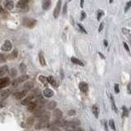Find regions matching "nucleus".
<instances>
[{
  "instance_id": "1",
  "label": "nucleus",
  "mask_w": 131,
  "mask_h": 131,
  "mask_svg": "<svg viewBox=\"0 0 131 131\" xmlns=\"http://www.w3.org/2000/svg\"><path fill=\"white\" fill-rule=\"evenodd\" d=\"M37 23V20L35 19L32 18H24L22 20V24L27 28H33V27L35 26Z\"/></svg>"
},
{
  "instance_id": "2",
  "label": "nucleus",
  "mask_w": 131,
  "mask_h": 131,
  "mask_svg": "<svg viewBox=\"0 0 131 131\" xmlns=\"http://www.w3.org/2000/svg\"><path fill=\"white\" fill-rule=\"evenodd\" d=\"M49 125V120H39L36 125H35V129H42L44 128H48Z\"/></svg>"
},
{
  "instance_id": "3",
  "label": "nucleus",
  "mask_w": 131,
  "mask_h": 131,
  "mask_svg": "<svg viewBox=\"0 0 131 131\" xmlns=\"http://www.w3.org/2000/svg\"><path fill=\"white\" fill-rule=\"evenodd\" d=\"M30 1V0H19L16 4V7L20 9H25L26 11V10H28V6H27V4H28V3Z\"/></svg>"
},
{
  "instance_id": "4",
  "label": "nucleus",
  "mask_w": 131,
  "mask_h": 131,
  "mask_svg": "<svg viewBox=\"0 0 131 131\" xmlns=\"http://www.w3.org/2000/svg\"><path fill=\"white\" fill-rule=\"evenodd\" d=\"M61 0H58L57 4H56V8H55L54 11H53V16L54 18H57L60 15V12H61Z\"/></svg>"
},
{
  "instance_id": "5",
  "label": "nucleus",
  "mask_w": 131,
  "mask_h": 131,
  "mask_svg": "<svg viewBox=\"0 0 131 131\" xmlns=\"http://www.w3.org/2000/svg\"><path fill=\"white\" fill-rule=\"evenodd\" d=\"M11 84L10 79L8 77H3L0 79V89H2L3 88H6L7 86H8Z\"/></svg>"
},
{
  "instance_id": "6",
  "label": "nucleus",
  "mask_w": 131,
  "mask_h": 131,
  "mask_svg": "<svg viewBox=\"0 0 131 131\" xmlns=\"http://www.w3.org/2000/svg\"><path fill=\"white\" fill-rule=\"evenodd\" d=\"M12 49V44L9 40H5V42L3 43V44L1 47V49L3 52H9Z\"/></svg>"
},
{
  "instance_id": "7",
  "label": "nucleus",
  "mask_w": 131,
  "mask_h": 131,
  "mask_svg": "<svg viewBox=\"0 0 131 131\" xmlns=\"http://www.w3.org/2000/svg\"><path fill=\"white\" fill-rule=\"evenodd\" d=\"M80 120L77 119H74L73 120H71V121H67V127H71L72 129H74L80 125Z\"/></svg>"
},
{
  "instance_id": "8",
  "label": "nucleus",
  "mask_w": 131,
  "mask_h": 131,
  "mask_svg": "<svg viewBox=\"0 0 131 131\" xmlns=\"http://www.w3.org/2000/svg\"><path fill=\"white\" fill-rule=\"evenodd\" d=\"M43 96H44L45 98H52V97H53V94H54V93H53V90H52V89H49V88H46V89L43 91Z\"/></svg>"
},
{
  "instance_id": "9",
  "label": "nucleus",
  "mask_w": 131,
  "mask_h": 131,
  "mask_svg": "<svg viewBox=\"0 0 131 131\" xmlns=\"http://www.w3.org/2000/svg\"><path fill=\"white\" fill-rule=\"evenodd\" d=\"M26 91L23 90V91H20V92H16V94H14V98L16 100H20V99H22L26 97Z\"/></svg>"
},
{
  "instance_id": "10",
  "label": "nucleus",
  "mask_w": 131,
  "mask_h": 131,
  "mask_svg": "<svg viewBox=\"0 0 131 131\" xmlns=\"http://www.w3.org/2000/svg\"><path fill=\"white\" fill-rule=\"evenodd\" d=\"M34 98V96H33L32 94H30V95L28 96V97L25 98H24V99L22 100V101H21V104L24 105V106H27L30 102L33 101Z\"/></svg>"
},
{
  "instance_id": "11",
  "label": "nucleus",
  "mask_w": 131,
  "mask_h": 131,
  "mask_svg": "<svg viewBox=\"0 0 131 131\" xmlns=\"http://www.w3.org/2000/svg\"><path fill=\"white\" fill-rule=\"evenodd\" d=\"M79 88H80V90L83 93H86L89 89V86L88 84H86L85 82H81L79 84Z\"/></svg>"
},
{
  "instance_id": "12",
  "label": "nucleus",
  "mask_w": 131,
  "mask_h": 131,
  "mask_svg": "<svg viewBox=\"0 0 131 131\" xmlns=\"http://www.w3.org/2000/svg\"><path fill=\"white\" fill-rule=\"evenodd\" d=\"M33 87H34V83L33 82H30H30H27L23 86V90L28 92L29 90H30V89H32Z\"/></svg>"
},
{
  "instance_id": "13",
  "label": "nucleus",
  "mask_w": 131,
  "mask_h": 131,
  "mask_svg": "<svg viewBox=\"0 0 131 131\" xmlns=\"http://www.w3.org/2000/svg\"><path fill=\"white\" fill-rule=\"evenodd\" d=\"M62 116H63L62 112H61L60 109H55L54 111H53V116L55 117V119L61 118Z\"/></svg>"
},
{
  "instance_id": "14",
  "label": "nucleus",
  "mask_w": 131,
  "mask_h": 131,
  "mask_svg": "<svg viewBox=\"0 0 131 131\" xmlns=\"http://www.w3.org/2000/svg\"><path fill=\"white\" fill-rule=\"evenodd\" d=\"M29 79H30V76L28 75H23L21 76H20L19 78H17V80H18L19 84H20V83H23L26 80H28Z\"/></svg>"
},
{
  "instance_id": "15",
  "label": "nucleus",
  "mask_w": 131,
  "mask_h": 131,
  "mask_svg": "<svg viewBox=\"0 0 131 131\" xmlns=\"http://www.w3.org/2000/svg\"><path fill=\"white\" fill-rule=\"evenodd\" d=\"M5 8L7 10H12L13 8H14V3H13L12 1H11V0H9L8 2H7L5 3Z\"/></svg>"
},
{
  "instance_id": "16",
  "label": "nucleus",
  "mask_w": 131,
  "mask_h": 131,
  "mask_svg": "<svg viewBox=\"0 0 131 131\" xmlns=\"http://www.w3.org/2000/svg\"><path fill=\"white\" fill-rule=\"evenodd\" d=\"M51 6L50 0H43V10H49Z\"/></svg>"
},
{
  "instance_id": "17",
  "label": "nucleus",
  "mask_w": 131,
  "mask_h": 131,
  "mask_svg": "<svg viewBox=\"0 0 131 131\" xmlns=\"http://www.w3.org/2000/svg\"><path fill=\"white\" fill-rule=\"evenodd\" d=\"M39 80L40 82L43 83V84L44 86H48V84H49V80H48V78L43 76V75H39Z\"/></svg>"
},
{
  "instance_id": "18",
  "label": "nucleus",
  "mask_w": 131,
  "mask_h": 131,
  "mask_svg": "<svg viewBox=\"0 0 131 131\" xmlns=\"http://www.w3.org/2000/svg\"><path fill=\"white\" fill-rule=\"evenodd\" d=\"M71 61L73 63H75V64H76V65H79V66H81V67H84V64L82 62V61H80V60H79L78 58H76V57H72L71 58Z\"/></svg>"
},
{
  "instance_id": "19",
  "label": "nucleus",
  "mask_w": 131,
  "mask_h": 131,
  "mask_svg": "<svg viewBox=\"0 0 131 131\" xmlns=\"http://www.w3.org/2000/svg\"><path fill=\"white\" fill-rule=\"evenodd\" d=\"M34 117H33V116L28 117L26 120V126H28V128L31 127L34 124Z\"/></svg>"
},
{
  "instance_id": "20",
  "label": "nucleus",
  "mask_w": 131,
  "mask_h": 131,
  "mask_svg": "<svg viewBox=\"0 0 131 131\" xmlns=\"http://www.w3.org/2000/svg\"><path fill=\"white\" fill-rule=\"evenodd\" d=\"M8 66H3V67H0V77L4 75L6 73H8Z\"/></svg>"
},
{
  "instance_id": "21",
  "label": "nucleus",
  "mask_w": 131,
  "mask_h": 131,
  "mask_svg": "<svg viewBox=\"0 0 131 131\" xmlns=\"http://www.w3.org/2000/svg\"><path fill=\"white\" fill-rule=\"evenodd\" d=\"M9 94H10V90L7 89V90L1 92V94H0V97H1L2 99H6V98H8Z\"/></svg>"
},
{
  "instance_id": "22",
  "label": "nucleus",
  "mask_w": 131,
  "mask_h": 131,
  "mask_svg": "<svg viewBox=\"0 0 131 131\" xmlns=\"http://www.w3.org/2000/svg\"><path fill=\"white\" fill-rule=\"evenodd\" d=\"M92 111H93V113H94V116L96 118H98V116H99V110L98 108L97 105H94L92 107Z\"/></svg>"
},
{
  "instance_id": "23",
  "label": "nucleus",
  "mask_w": 131,
  "mask_h": 131,
  "mask_svg": "<svg viewBox=\"0 0 131 131\" xmlns=\"http://www.w3.org/2000/svg\"><path fill=\"white\" fill-rule=\"evenodd\" d=\"M56 106H57V102H55V101H51L49 102V103H48V106H47V107L49 110H53L55 107H56Z\"/></svg>"
},
{
  "instance_id": "24",
  "label": "nucleus",
  "mask_w": 131,
  "mask_h": 131,
  "mask_svg": "<svg viewBox=\"0 0 131 131\" xmlns=\"http://www.w3.org/2000/svg\"><path fill=\"white\" fill-rule=\"evenodd\" d=\"M39 62L40 64L43 66V67H44V66H46V61H45V58H44L43 55L42 53H39Z\"/></svg>"
},
{
  "instance_id": "25",
  "label": "nucleus",
  "mask_w": 131,
  "mask_h": 131,
  "mask_svg": "<svg viewBox=\"0 0 131 131\" xmlns=\"http://www.w3.org/2000/svg\"><path fill=\"white\" fill-rule=\"evenodd\" d=\"M111 100H112V110H114L116 113H118V109H117V107H116L114 98H113L112 96H111Z\"/></svg>"
},
{
  "instance_id": "26",
  "label": "nucleus",
  "mask_w": 131,
  "mask_h": 131,
  "mask_svg": "<svg viewBox=\"0 0 131 131\" xmlns=\"http://www.w3.org/2000/svg\"><path fill=\"white\" fill-rule=\"evenodd\" d=\"M48 80H49V83L50 84H52L53 86H54V87H57V83H56V81H55V80L53 79V76L48 77Z\"/></svg>"
},
{
  "instance_id": "27",
  "label": "nucleus",
  "mask_w": 131,
  "mask_h": 131,
  "mask_svg": "<svg viewBox=\"0 0 131 131\" xmlns=\"http://www.w3.org/2000/svg\"><path fill=\"white\" fill-rule=\"evenodd\" d=\"M17 55H18V52H17L16 49H15L12 52V53H10L9 58L10 59H14V58H16L17 57Z\"/></svg>"
},
{
  "instance_id": "28",
  "label": "nucleus",
  "mask_w": 131,
  "mask_h": 131,
  "mask_svg": "<svg viewBox=\"0 0 131 131\" xmlns=\"http://www.w3.org/2000/svg\"><path fill=\"white\" fill-rule=\"evenodd\" d=\"M19 70H20V72H22V73H25V72L26 71V64L20 63V66H19Z\"/></svg>"
},
{
  "instance_id": "29",
  "label": "nucleus",
  "mask_w": 131,
  "mask_h": 131,
  "mask_svg": "<svg viewBox=\"0 0 131 131\" xmlns=\"http://www.w3.org/2000/svg\"><path fill=\"white\" fill-rule=\"evenodd\" d=\"M16 74H17V71H16V69H14V68H12V69H11V70L9 71V75L11 77L14 78L16 75Z\"/></svg>"
},
{
  "instance_id": "30",
  "label": "nucleus",
  "mask_w": 131,
  "mask_h": 131,
  "mask_svg": "<svg viewBox=\"0 0 131 131\" xmlns=\"http://www.w3.org/2000/svg\"><path fill=\"white\" fill-rule=\"evenodd\" d=\"M109 125L110 127L113 129V130H116V125H115V122L113 120H109Z\"/></svg>"
},
{
  "instance_id": "31",
  "label": "nucleus",
  "mask_w": 131,
  "mask_h": 131,
  "mask_svg": "<svg viewBox=\"0 0 131 131\" xmlns=\"http://www.w3.org/2000/svg\"><path fill=\"white\" fill-rule=\"evenodd\" d=\"M122 111H123V116H128V109H127L125 106H122Z\"/></svg>"
},
{
  "instance_id": "32",
  "label": "nucleus",
  "mask_w": 131,
  "mask_h": 131,
  "mask_svg": "<svg viewBox=\"0 0 131 131\" xmlns=\"http://www.w3.org/2000/svg\"><path fill=\"white\" fill-rule=\"evenodd\" d=\"M104 14V12L103 11H102V10H99V11L98 12V16H97V19H98V20H99L100 19H101V17H102V16Z\"/></svg>"
},
{
  "instance_id": "33",
  "label": "nucleus",
  "mask_w": 131,
  "mask_h": 131,
  "mask_svg": "<svg viewBox=\"0 0 131 131\" xmlns=\"http://www.w3.org/2000/svg\"><path fill=\"white\" fill-rule=\"evenodd\" d=\"M77 26H78V27H79V29H80L82 32H84V34H87V30H86L84 29V27L82 25H80V24H78Z\"/></svg>"
},
{
  "instance_id": "34",
  "label": "nucleus",
  "mask_w": 131,
  "mask_h": 131,
  "mask_svg": "<svg viewBox=\"0 0 131 131\" xmlns=\"http://www.w3.org/2000/svg\"><path fill=\"white\" fill-rule=\"evenodd\" d=\"M12 84L13 87H16V86L19 84V82H18V80H17V79H15V80H13Z\"/></svg>"
},
{
  "instance_id": "35",
  "label": "nucleus",
  "mask_w": 131,
  "mask_h": 131,
  "mask_svg": "<svg viewBox=\"0 0 131 131\" xmlns=\"http://www.w3.org/2000/svg\"><path fill=\"white\" fill-rule=\"evenodd\" d=\"M75 110H70V111L68 112V116H75Z\"/></svg>"
},
{
  "instance_id": "36",
  "label": "nucleus",
  "mask_w": 131,
  "mask_h": 131,
  "mask_svg": "<svg viewBox=\"0 0 131 131\" xmlns=\"http://www.w3.org/2000/svg\"><path fill=\"white\" fill-rule=\"evenodd\" d=\"M6 61V57L3 54H0V62H4Z\"/></svg>"
},
{
  "instance_id": "37",
  "label": "nucleus",
  "mask_w": 131,
  "mask_h": 131,
  "mask_svg": "<svg viewBox=\"0 0 131 131\" xmlns=\"http://www.w3.org/2000/svg\"><path fill=\"white\" fill-rule=\"evenodd\" d=\"M115 92H116V94H119V92H120V89H119V84H115Z\"/></svg>"
},
{
  "instance_id": "38",
  "label": "nucleus",
  "mask_w": 131,
  "mask_h": 131,
  "mask_svg": "<svg viewBox=\"0 0 131 131\" xmlns=\"http://www.w3.org/2000/svg\"><path fill=\"white\" fill-rule=\"evenodd\" d=\"M103 27H104V23L102 22L101 24H100V26H99V28H98V32L102 31V30H103Z\"/></svg>"
},
{
  "instance_id": "39",
  "label": "nucleus",
  "mask_w": 131,
  "mask_h": 131,
  "mask_svg": "<svg viewBox=\"0 0 131 131\" xmlns=\"http://www.w3.org/2000/svg\"><path fill=\"white\" fill-rule=\"evenodd\" d=\"M123 45H124V47H125V49H126V51L128 52V53H129V46L127 45V43L125 42H124L123 43Z\"/></svg>"
},
{
  "instance_id": "40",
  "label": "nucleus",
  "mask_w": 131,
  "mask_h": 131,
  "mask_svg": "<svg viewBox=\"0 0 131 131\" xmlns=\"http://www.w3.org/2000/svg\"><path fill=\"white\" fill-rule=\"evenodd\" d=\"M67 3H65L64 7H63V14H66V13H67Z\"/></svg>"
},
{
  "instance_id": "41",
  "label": "nucleus",
  "mask_w": 131,
  "mask_h": 131,
  "mask_svg": "<svg viewBox=\"0 0 131 131\" xmlns=\"http://www.w3.org/2000/svg\"><path fill=\"white\" fill-rule=\"evenodd\" d=\"M129 7H130V2H128V3H127V4H126L125 8V12L128 11V10L129 9Z\"/></svg>"
},
{
  "instance_id": "42",
  "label": "nucleus",
  "mask_w": 131,
  "mask_h": 131,
  "mask_svg": "<svg viewBox=\"0 0 131 131\" xmlns=\"http://www.w3.org/2000/svg\"><path fill=\"white\" fill-rule=\"evenodd\" d=\"M122 31H123V33L125 34H129V30H128L127 29H125V28L122 29Z\"/></svg>"
},
{
  "instance_id": "43",
  "label": "nucleus",
  "mask_w": 131,
  "mask_h": 131,
  "mask_svg": "<svg viewBox=\"0 0 131 131\" xmlns=\"http://www.w3.org/2000/svg\"><path fill=\"white\" fill-rule=\"evenodd\" d=\"M86 17V14H85V12H81V18L80 20H84V18Z\"/></svg>"
},
{
  "instance_id": "44",
  "label": "nucleus",
  "mask_w": 131,
  "mask_h": 131,
  "mask_svg": "<svg viewBox=\"0 0 131 131\" xmlns=\"http://www.w3.org/2000/svg\"><path fill=\"white\" fill-rule=\"evenodd\" d=\"M84 0H80V8H84Z\"/></svg>"
},
{
  "instance_id": "45",
  "label": "nucleus",
  "mask_w": 131,
  "mask_h": 131,
  "mask_svg": "<svg viewBox=\"0 0 131 131\" xmlns=\"http://www.w3.org/2000/svg\"><path fill=\"white\" fill-rule=\"evenodd\" d=\"M3 12V8H2V6L0 5V14H2Z\"/></svg>"
},
{
  "instance_id": "46",
  "label": "nucleus",
  "mask_w": 131,
  "mask_h": 131,
  "mask_svg": "<svg viewBox=\"0 0 131 131\" xmlns=\"http://www.w3.org/2000/svg\"><path fill=\"white\" fill-rule=\"evenodd\" d=\"M128 92H129V94H130V83L128 84Z\"/></svg>"
},
{
  "instance_id": "47",
  "label": "nucleus",
  "mask_w": 131,
  "mask_h": 131,
  "mask_svg": "<svg viewBox=\"0 0 131 131\" xmlns=\"http://www.w3.org/2000/svg\"><path fill=\"white\" fill-rule=\"evenodd\" d=\"M104 45H105L106 47V46H107V45H108V43H107V41H106V39L104 40Z\"/></svg>"
},
{
  "instance_id": "48",
  "label": "nucleus",
  "mask_w": 131,
  "mask_h": 131,
  "mask_svg": "<svg viewBox=\"0 0 131 131\" xmlns=\"http://www.w3.org/2000/svg\"><path fill=\"white\" fill-rule=\"evenodd\" d=\"M98 54L100 55V56H101V57L102 58V59H104V58H105V57H104V56H103V55L102 54V53H98Z\"/></svg>"
},
{
  "instance_id": "49",
  "label": "nucleus",
  "mask_w": 131,
  "mask_h": 131,
  "mask_svg": "<svg viewBox=\"0 0 131 131\" xmlns=\"http://www.w3.org/2000/svg\"><path fill=\"white\" fill-rule=\"evenodd\" d=\"M112 2H113V0H109V3H112Z\"/></svg>"
},
{
  "instance_id": "50",
  "label": "nucleus",
  "mask_w": 131,
  "mask_h": 131,
  "mask_svg": "<svg viewBox=\"0 0 131 131\" xmlns=\"http://www.w3.org/2000/svg\"><path fill=\"white\" fill-rule=\"evenodd\" d=\"M69 1H71V0H69Z\"/></svg>"
},
{
  "instance_id": "51",
  "label": "nucleus",
  "mask_w": 131,
  "mask_h": 131,
  "mask_svg": "<svg viewBox=\"0 0 131 131\" xmlns=\"http://www.w3.org/2000/svg\"><path fill=\"white\" fill-rule=\"evenodd\" d=\"M0 91H1V89H0Z\"/></svg>"
}]
</instances>
